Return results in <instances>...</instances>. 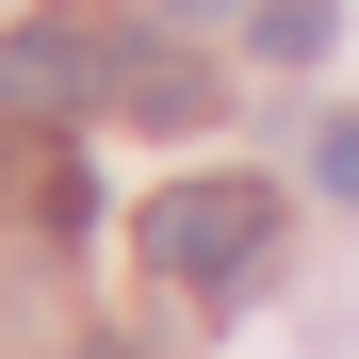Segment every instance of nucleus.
<instances>
[{"label":"nucleus","instance_id":"nucleus-1","mask_svg":"<svg viewBox=\"0 0 359 359\" xmlns=\"http://www.w3.org/2000/svg\"><path fill=\"white\" fill-rule=\"evenodd\" d=\"M147 262H163L180 294H245V278L278 262V196H262V180H180V196L147 212Z\"/></svg>","mask_w":359,"mask_h":359},{"label":"nucleus","instance_id":"nucleus-2","mask_svg":"<svg viewBox=\"0 0 359 359\" xmlns=\"http://www.w3.org/2000/svg\"><path fill=\"white\" fill-rule=\"evenodd\" d=\"M114 82H131V33H114V17H33V33H0V98H17L33 131L98 114Z\"/></svg>","mask_w":359,"mask_h":359},{"label":"nucleus","instance_id":"nucleus-3","mask_svg":"<svg viewBox=\"0 0 359 359\" xmlns=\"http://www.w3.org/2000/svg\"><path fill=\"white\" fill-rule=\"evenodd\" d=\"M131 114H147V131H196V114H212V82L180 66V49H131Z\"/></svg>","mask_w":359,"mask_h":359},{"label":"nucleus","instance_id":"nucleus-4","mask_svg":"<svg viewBox=\"0 0 359 359\" xmlns=\"http://www.w3.org/2000/svg\"><path fill=\"white\" fill-rule=\"evenodd\" d=\"M327 33H343V0H262V66H327Z\"/></svg>","mask_w":359,"mask_h":359},{"label":"nucleus","instance_id":"nucleus-5","mask_svg":"<svg viewBox=\"0 0 359 359\" xmlns=\"http://www.w3.org/2000/svg\"><path fill=\"white\" fill-rule=\"evenodd\" d=\"M327 196H359V131H327Z\"/></svg>","mask_w":359,"mask_h":359},{"label":"nucleus","instance_id":"nucleus-6","mask_svg":"<svg viewBox=\"0 0 359 359\" xmlns=\"http://www.w3.org/2000/svg\"><path fill=\"white\" fill-rule=\"evenodd\" d=\"M180 17H229V0H180Z\"/></svg>","mask_w":359,"mask_h":359},{"label":"nucleus","instance_id":"nucleus-7","mask_svg":"<svg viewBox=\"0 0 359 359\" xmlns=\"http://www.w3.org/2000/svg\"><path fill=\"white\" fill-rule=\"evenodd\" d=\"M82 359H131V343H82Z\"/></svg>","mask_w":359,"mask_h":359}]
</instances>
